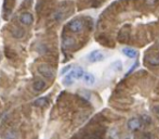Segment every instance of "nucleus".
<instances>
[{
  "label": "nucleus",
  "instance_id": "nucleus-1",
  "mask_svg": "<svg viewBox=\"0 0 159 139\" xmlns=\"http://www.w3.org/2000/svg\"><path fill=\"white\" fill-rule=\"evenodd\" d=\"M83 74H85V72H83V70L81 67L74 68L72 71H69L68 74L65 75V77L63 78V84H64L65 86H70V85L74 84V82L76 80L82 78Z\"/></svg>",
  "mask_w": 159,
  "mask_h": 139
},
{
  "label": "nucleus",
  "instance_id": "nucleus-2",
  "mask_svg": "<svg viewBox=\"0 0 159 139\" xmlns=\"http://www.w3.org/2000/svg\"><path fill=\"white\" fill-rule=\"evenodd\" d=\"M37 70L40 75H42L44 78L51 80V78H53V76H54V70H53L49 64H44V63L40 64V65H38Z\"/></svg>",
  "mask_w": 159,
  "mask_h": 139
},
{
  "label": "nucleus",
  "instance_id": "nucleus-3",
  "mask_svg": "<svg viewBox=\"0 0 159 139\" xmlns=\"http://www.w3.org/2000/svg\"><path fill=\"white\" fill-rule=\"evenodd\" d=\"M68 30L72 33H80L83 30V21L81 18H74L68 23Z\"/></svg>",
  "mask_w": 159,
  "mask_h": 139
},
{
  "label": "nucleus",
  "instance_id": "nucleus-4",
  "mask_svg": "<svg viewBox=\"0 0 159 139\" xmlns=\"http://www.w3.org/2000/svg\"><path fill=\"white\" fill-rule=\"evenodd\" d=\"M88 61L90 63H97L105 59V55L101 50H93L88 55Z\"/></svg>",
  "mask_w": 159,
  "mask_h": 139
},
{
  "label": "nucleus",
  "instance_id": "nucleus-5",
  "mask_svg": "<svg viewBox=\"0 0 159 139\" xmlns=\"http://www.w3.org/2000/svg\"><path fill=\"white\" fill-rule=\"evenodd\" d=\"M141 125H142V122H141V120L138 119V117H132V119H130L127 123L128 129L131 130V132L138 130L141 128Z\"/></svg>",
  "mask_w": 159,
  "mask_h": 139
},
{
  "label": "nucleus",
  "instance_id": "nucleus-6",
  "mask_svg": "<svg viewBox=\"0 0 159 139\" xmlns=\"http://www.w3.org/2000/svg\"><path fill=\"white\" fill-rule=\"evenodd\" d=\"M20 22L23 24V25H26V26H29L32 24L34 22V16H32V13L29 12H23V13L20 15Z\"/></svg>",
  "mask_w": 159,
  "mask_h": 139
},
{
  "label": "nucleus",
  "instance_id": "nucleus-7",
  "mask_svg": "<svg viewBox=\"0 0 159 139\" xmlns=\"http://www.w3.org/2000/svg\"><path fill=\"white\" fill-rule=\"evenodd\" d=\"M82 80L87 86H93L97 82V78L93 74L91 73H85L82 76Z\"/></svg>",
  "mask_w": 159,
  "mask_h": 139
},
{
  "label": "nucleus",
  "instance_id": "nucleus-8",
  "mask_svg": "<svg viewBox=\"0 0 159 139\" xmlns=\"http://www.w3.org/2000/svg\"><path fill=\"white\" fill-rule=\"evenodd\" d=\"M47 84L44 83V80H36L32 84V89H34L36 92H40V91L44 90L46 89Z\"/></svg>",
  "mask_w": 159,
  "mask_h": 139
},
{
  "label": "nucleus",
  "instance_id": "nucleus-9",
  "mask_svg": "<svg viewBox=\"0 0 159 139\" xmlns=\"http://www.w3.org/2000/svg\"><path fill=\"white\" fill-rule=\"evenodd\" d=\"M121 52H122V55H126L127 58H130V59H134V58H136V55H138L136 50H134L133 48H129V47H125V48H122Z\"/></svg>",
  "mask_w": 159,
  "mask_h": 139
},
{
  "label": "nucleus",
  "instance_id": "nucleus-10",
  "mask_svg": "<svg viewBox=\"0 0 159 139\" xmlns=\"http://www.w3.org/2000/svg\"><path fill=\"white\" fill-rule=\"evenodd\" d=\"M111 68L113 70L114 72H120L122 71L123 68V64H122L121 60H115L113 63L111 64Z\"/></svg>",
  "mask_w": 159,
  "mask_h": 139
},
{
  "label": "nucleus",
  "instance_id": "nucleus-11",
  "mask_svg": "<svg viewBox=\"0 0 159 139\" xmlns=\"http://www.w3.org/2000/svg\"><path fill=\"white\" fill-rule=\"evenodd\" d=\"M147 61L150 62V64L154 66L159 65V55H150L147 58Z\"/></svg>",
  "mask_w": 159,
  "mask_h": 139
},
{
  "label": "nucleus",
  "instance_id": "nucleus-12",
  "mask_svg": "<svg viewBox=\"0 0 159 139\" xmlns=\"http://www.w3.org/2000/svg\"><path fill=\"white\" fill-rule=\"evenodd\" d=\"M24 34H25V32H24L22 28H14V30L12 31V35H13V37H15V38H22V37L24 36Z\"/></svg>",
  "mask_w": 159,
  "mask_h": 139
},
{
  "label": "nucleus",
  "instance_id": "nucleus-13",
  "mask_svg": "<svg viewBox=\"0 0 159 139\" xmlns=\"http://www.w3.org/2000/svg\"><path fill=\"white\" fill-rule=\"evenodd\" d=\"M5 139H16V133L14 130H7L5 133Z\"/></svg>",
  "mask_w": 159,
  "mask_h": 139
},
{
  "label": "nucleus",
  "instance_id": "nucleus-14",
  "mask_svg": "<svg viewBox=\"0 0 159 139\" xmlns=\"http://www.w3.org/2000/svg\"><path fill=\"white\" fill-rule=\"evenodd\" d=\"M47 103H48V100H47L46 98H39L35 101L34 104L37 105V107H44V105H46Z\"/></svg>",
  "mask_w": 159,
  "mask_h": 139
},
{
  "label": "nucleus",
  "instance_id": "nucleus-15",
  "mask_svg": "<svg viewBox=\"0 0 159 139\" xmlns=\"http://www.w3.org/2000/svg\"><path fill=\"white\" fill-rule=\"evenodd\" d=\"M73 43H74V39L70 38V37H66V38L64 39V46H66V47L73 45Z\"/></svg>",
  "mask_w": 159,
  "mask_h": 139
},
{
  "label": "nucleus",
  "instance_id": "nucleus-16",
  "mask_svg": "<svg viewBox=\"0 0 159 139\" xmlns=\"http://www.w3.org/2000/svg\"><path fill=\"white\" fill-rule=\"evenodd\" d=\"M70 68H72V65H67V66H65V67H63L62 71H61V75H64V74L67 73V72H68Z\"/></svg>",
  "mask_w": 159,
  "mask_h": 139
},
{
  "label": "nucleus",
  "instance_id": "nucleus-17",
  "mask_svg": "<svg viewBox=\"0 0 159 139\" xmlns=\"http://www.w3.org/2000/svg\"><path fill=\"white\" fill-rule=\"evenodd\" d=\"M154 111L157 113V115H159V107H155L154 108Z\"/></svg>",
  "mask_w": 159,
  "mask_h": 139
},
{
  "label": "nucleus",
  "instance_id": "nucleus-18",
  "mask_svg": "<svg viewBox=\"0 0 159 139\" xmlns=\"http://www.w3.org/2000/svg\"><path fill=\"white\" fill-rule=\"evenodd\" d=\"M146 2L150 5V3H155V2H156V0H146Z\"/></svg>",
  "mask_w": 159,
  "mask_h": 139
},
{
  "label": "nucleus",
  "instance_id": "nucleus-19",
  "mask_svg": "<svg viewBox=\"0 0 159 139\" xmlns=\"http://www.w3.org/2000/svg\"><path fill=\"white\" fill-rule=\"evenodd\" d=\"M88 139H99V138H97V137H90V138H88Z\"/></svg>",
  "mask_w": 159,
  "mask_h": 139
}]
</instances>
